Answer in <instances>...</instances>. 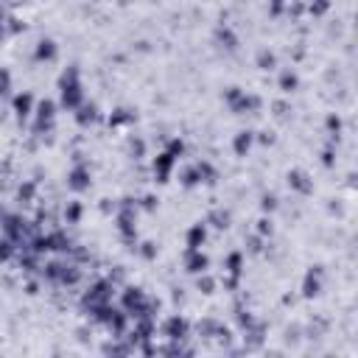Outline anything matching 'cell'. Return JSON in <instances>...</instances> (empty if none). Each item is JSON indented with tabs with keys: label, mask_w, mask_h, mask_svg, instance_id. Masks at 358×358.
<instances>
[{
	"label": "cell",
	"mask_w": 358,
	"mask_h": 358,
	"mask_svg": "<svg viewBox=\"0 0 358 358\" xmlns=\"http://www.w3.org/2000/svg\"><path fill=\"white\" fill-rule=\"evenodd\" d=\"M280 87L286 90V93H291V90L297 87V76H294V73H283V79H280Z\"/></svg>",
	"instance_id": "16"
},
{
	"label": "cell",
	"mask_w": 358,
	"mask_h": 358,
	"mask_svg": "<svg viewBox=\"0 0 358 358\" xmlns=\"http://www.w3.org/2000/svg\"><path fill=\"white\" fill-rule=\"evenodd\" d=\"M227 269L232 271V274H241V255H238V252H232L227 258Z\"/></svg>",
	"instance_id": "18"
},
{
	"label": "cell",
	"mask_w": 358,
	"mask_h": 358,
	"mask_svg": "<svg viewBox=\"0 0 358 358\" xmlns=\"http://www.w3.org/2000/svg\"><path fill=\"white\" fill-rule=\"evenodd\" d=\"M53 101H42L39 104V109H36V131H42V129H48L51 126V121H53Z\"/></svg>",
	"instance_id": "5"
},
{
	"label": "cell",
	"mask_w": 358,
	"mask_h": 358,
	"mask_svg": "<svg viewBox=\"0 0 358 358\" xmlns=\"http://www.w3.org/2000/svg\"><path fill=\"white\" fill-rule=\"evenodd\" d=\"M277 207V199L274 196H263V210H274Z\"/></svg>",
	"instance_id": "27"
},
{
	"label": "cell",
	"mask_w": 358,
	"mask_h": 358,
	"mask_svg": "<svg viewBox=\"0 0 358 358\" xmlns=\"http://www.w3.org/2000/svg\"><path fill=\"white\" fill-rule=\"evenodd\" d=\"M213 221H216V227L219 229H224L227 227V213H224V216H221V213H213Z\"/></svg>",
	"instance_id": "24"
},
{
	"label": "cell",
	"mask_w": 358,
	"mask_h": 358,
	"mask_svg": "<svg viewBox=\"0 0 358 358\" xmlns=\"http://www.w3.org/2000/svg\"><path fill=\"white\" fill-rule=\"evenodd\" d=\"M289 182L297 188V191H302V193H308L311 191V182H308V176L305 174H299V171H294V174L289 176Z\"/></svg>",
	"instance_id": "13"
},
{
	"label": "cell",
	"mask_w": 358,
	"mask_h": 358,
	"mask_svg": "<svg viewBox=\"0 0 358 358\" xmlns=\"http://www.w3.org/2000/svg\"><path fill=\"white\" fill-rule=\"evenodd\" d=\"M123 311H126V316H134V319H140V316H151L149 314L151 302L140 289H126L123 291Z\"/></svg>",
	"instance_id": "2"
},
{
	"label": "cell",
	"mask_w": 358,
	"mask_h": 358,
	"mask_svg": "<svg viewBox=\"0 0 358 358\" xmlns=\"http://www.w3.org/2000/svg\"><path fill=\"white\" fill-rule=\"evenodd\" d=\"M93 118H96V109H93V106H81L79 123H87V121H93Z\"/></svg>",
	"instance_id": "20"
},
{
	"label": "cell",
	"mask_w": 358,
	"mask_h": 358,
	"mask_svg": "<svg viewBox=\"0 0 358 358\" xmlns=\"http://www.w3.org/2000/svg\"><path fill=\"white\" fill-rule=\"evenodd\" d=\"M79 216H81V207H79V204H70V207H67V219L70 221H79Z\"/></svg>",
	"instance_id": "22"
},
{
	"label": "cell",
	"mask_w": 358,
	"mask_h": 358,
	"mask_svg": "<svg viewBox=\"0 0 358 358\" xmlns=\"http://www.w3.org/2000/svg\"><path fill=\"white\" fill-rule=\"evenodd\" d=\"M258 65H260L263 70H271L274 67V56H271V53H260V56H258Z\"/></svg>",
	"instance_id": "19"
},
{
	"label": "cell",
	"mask_w": 358,
	"mask_h": 358,
	"mask_svg": "<svg viewBox=\"0 0 358 358\" xmlns=\"http://www.w3.org/2000/svg\"><path fill=\"white\" fill-rule=\"evenodd\" d=\"M53 56H56V45L51 39H42L39 48H36V62H51Z\"/></svg>",
	"instance_id": "9"
},
{
	"label": "cell",
	"mask_w": 358,
	"mask_h": 358,
	"mask_svg": "<svg viewBox=\"0 0 358 358\" xmlns=\"http://www.w3.org/2000/svg\"><path fill=\"white\" fill-rule=\"evenodd\" d=\"M165 336L171 341H182L188 336V322H185L182 316H171L165 322Z\"/></svg>",
	"instance_id": "4"
},
{
	"label": "cell",
	"mask_w": 358,
	"mask_h": 358,
	"mask_svg": "<svg viewBox=\"0 0 358 358\" xmlns=\"http://www.w3.org/2000/svg\"><path fill=\"white\" fill-rule=\"evenodd\" d=\"M112 283L109 280H98L96 286L87 291V297H84V302H87L90 308H96V305H104V302H109L112 299Z\"/></svg>",
	"instance_id": "3"
},
{
	"label": "cell",
	"mask_w": 358,
	"mask_h": 358,
	"mask_svg": "<svg viewBox=\"0 0 358 358\" xmlns=\"http://www.w3.org/2000/svg\"><path fill=\"white\" fill-rule=\"evenodd\" d=\"M70 188H73V191H84V188H90V171L84 165H76L73 171H70Z\"/></svg>",
	"instance_id": "6"
},
{
	"label": "cell",
	"mask_w": 358,
	"mask_h": 358,
	"mask_svg": "<svg viewBox=\"0 0 358 358\" xmlns=\"http://www.w3.org/2000/svg\"><path fill=\"white\" fill-rule=\"evenodd\" d=\"M325 9H327V0H316V3H311V11H314V14H322Z\"/></svg>",
	"instance_id": "25"
},
{
	"label": "cell",
	"mask_w": 358,
	"mask_h": 358,
	"mask_svg": "<svg viewBox=\"0 0 358 358\" xmlns=\"http://www.w3.org/2000/svg\"><path fill=\"white\" fill-rule=\"evenodd\" d=\"M140 252H143V258H146V260H151V258L157 255V249H154V244H143V249H140Z\"/></svg>",
	"instance_id": "23"
},
{
	"label": "cell",
	"mask_w": 358,
	"mask_h": 358,
	"mask_svg": "<svg viewBox=\"0 0 358 358\" xmlns=\"http://www.w3.org/2000/svg\"><path fill=\"white\" fill-rule=\"evenodd\" d=\"M81 84H79V73L76 70H67L62 76V104L67 109H79L81 106Z\"/></svg>",
	"instance_id": "1"
},
{
	"label": "cell",
	"mask_w": 358,
	"mask_h": 358,
	"mask_svg": "<svg viewBox=\"0 0 358 358\" xmlns=\"http://www.w3.org/2000/svg\"><path fill=\"white\" fill-rule=\"evenodd\" d=\"M249 146H252V131H241V134L235 137V154L244 157L246 151H249Z\"/></svg>",
	"instance_id": "11"
},
{
	"label": "cell",
	"mask_w": 358,
	"mask_h": 358,
	"mask_svg": "<svg viewBox=\"0 0 358 358\" xmlns=\"http://www.w3.org/2000/svg\"><path fill=\"white\" fill-rule=\"evenodd\" d=\"M201 244H204V227L196 224V227H191V232H188V249H199Z\"/></svg>",
	"instance_id": "10"
},
{
	"label": "cell",
	"mask_w": 358,
	"mask_h": 358,
	"mask_svg": "<svg viewBox=\"0 0 358 358\" xmlns=\"http://www.w3.org/2000/svg\"><path fill=\"white\" fill-rule=\"evenodd\" d=\"M14 109H17L20 118H26V115L31 112V96H28V93L26 96H17L14 98Z\"/></svg>",
	"instance_id": "14"
},
{
	"label": "cell",
	"mask_w": 358,
	"mask_h": 358,
	"mask_svg": "<svg viewBox=\"0 0 358 358\" xmlns=\"http://www.w3.org/2000/svg\"><path fill=\"white\" fill-rule=\"evenodd\" d=\"M171 165H174V154L171 151H165V154H160L157 163H154V171H157L160 182H165L168 179V171H171Z\"/></svg>",
	"instance_id": "8"
},
{
	"label": "cell",
	"mask_w": 358,
	"mask_h": 358,
	"mask_svg": "<svg viewBox=\"0 0 358 358\" xmlns=\"http://www.w3.org/2000/svg\"><path fill=\"white\" fill-rule=\"evenodd\" d=\"M319 289H322V286H319V277L311 271V274L305 277V286H302V291H305V297H316V294H319Z\"/></svg>",
	"instance_id": "12"
},
{
	"label": "cell",
	"mask_w": 358,
	"mask_h": 358,
	"mask_svg": "<svg viewBox=\"0 0 358 358\" xmlns=\"http://www.w3.org/2000/svg\"><path fill=\"white\" fill-rule=\"evenodd\" d=\"M34 196V185H26V188H20V199H31Z\"/></svg>",
	"instance_id": "28"
},
{
	"label": "cell",
	"mask_w": 358,
	"mask_h": 358,
	"mask_svg": "<svg viewBox=\"0 0 358 358\" xmlns=\"http://www.w3.org/2000/svg\"><path fill=\"white\" fill-rule=\"evenodd\" d=\"M213 286H216V283H213V280L210 277H204V280H199V289L204 291V294H210V291H213Z\"/></svg>",
	"instance_id": "26"
},
{
	"label": "cell",
	"mask_w": 358,
	"mask_h": 358,
	"mask_svg": "<svg viewBox=\"0 0 358 358\" xmlns=\"http://www.w3.org/2000/svg\"><path fill=\"white\" fill-rule=\"evenodd\" d=\"M14 255V241H11L9 235L6 238H0V263H6Z\"/></svg>",
	"instance_id": "15"
},
{
	"label": "cell",
	"mask_w": 358,
	"mask_h": 358,
	"mask_svg": "<svg viewBox=\"0 0 358 358\" xmlns=\"http://www.w3.org/2000/svg\"><path fill=\"white\" fill-rule=\"evenodd\" d=\"M219 39L221 42H227V48H235V36L229 34V31H219Z\"/></svg>",
	"instance_id": "21"
},
{
	"label": "cell",
	"mask_w": 358,
	"mask_h": 358,
	"mask_svg": "<svg viewBox=\"0 0 358 358\" xmlns=\"http://www.w3.org/2000/svg\"><path fill=\"white\" fill-rule=\"evenodd\" d=\"M185 263H188V271H193V274H199V271L207 269V258H204L199 249H188V258H185Z\"/></svg>",
	"instance_id": "7"
},
{
	"label": "cell",
	"mask_w": 358,
	"mask_h": 358,
	"mask_svg": "<svg viewBox=\"0 0 358 358\" xmlns=\"http://www.w3.org/2000/svg\"><path fill=\"white\" fill-rule=\"evenodd\" d=\"M6 36V23H3V14H0V39Z\"/></svg>",
	"instance_id": "30"
},
{
	"label": "cell",
	"mask_w": 358,
	"mask_h": 358,
	"mask_svg": "<svg viewBox=\"0 0 358 358\" xmlns=\"http://www.w3.org/2000/svg\"><path fill=\"white\" fill-rule=\"evenodd\" d=\"M9 90H11V76H9V70L0 67V96H6Z\"/></svg>",
	"instance_id": "17"
},
{
	"label": "cell",
	"mask_w": 358,
	"mask_h": 358,
	"mask_svg": "<svg viewBox=\"0 0 358 358\" xmlns=\"http://www.w3.org/2000/svg\"><path fill=\"white\" fill-rule=\"evenodd\" d=\"M260 232H271V224H269V221H260Z\"/></svg>",
	"instance_id": "29"
}]
</instances>
